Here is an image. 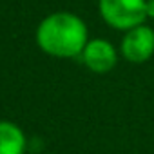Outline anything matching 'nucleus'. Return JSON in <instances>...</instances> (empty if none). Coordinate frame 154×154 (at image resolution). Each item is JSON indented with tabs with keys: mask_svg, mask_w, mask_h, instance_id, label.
<instances>
[{
	"mask_svg": "<svg viewBox=\"0 0 154 154\" xmlns=\"http://www.w3.org/2000/svg\"><path fill=\"white\" fill-rule=\"evenodd\" d=\"M24 132L9 122H0V154H24Z\"/></svg>",
	"mask_w": 154,
	"mask_h": 154,
	"instance_id": "39448f33",
	"label": "nucleus"
},
{
	"mask_svg": "<svg viewBox=\"0 0 154 154\" xmlns=\"http://www.w3.org/2000/svg\"><path fill=\"white\" fill-rule=\"evenodd\" d=\"M38 45L53 56H76L87 44L85 24L71 13H54L47 17L36 31Z\"/></svg>",
	"mask_w": 154,
	"mask_h": 154,
	"instance_id": "f257e3e1",
	"label": "nucleus"
},
{
	"mask_svg": "<svg viewBox=\"0 0 154 154\" xmlns=\"http://www.w3.org/2000/svg\"><path fill=\"white\" fill-rule=\"evenodd\" d=\"M103 20L116 29H132L147 18V0H100Z\"/></svg>",
	"mask_w": 154,
	"mask_h": 154,
	"instance_id": "f03ea898",
	"label": "nucleus"
},
{
	"mask_svg": "<svg viewBox=\"0 0 154 154\" xmlns=\"http://www.w3.org/2000/svg\"><path fill=\"white\" fill-rule=\"evenodd\" d=\"M147 17L154 18V0H147Z\"/></svg>",
	"mask_w": 154,
	"mask_h": 154,
	"instance_id": "423d86ee",
	"label": "nucleus"
},
{
	"mask_svg": "<svg viewBox=\"0 0 154 154\" xmlns=\"http://www.w3.org/2000/svg\"><path fill=\"white\" fill-rule=\"evenodd\" d=\"M122 53L129 62H147L154 53V31L141 24L132 27L122 42Z\"/></svg>",
	"mask_w": 154,
	"mask_h": 154,
	"instance_id": "7ed1b4c3",
	"label": "nucleus"
},
{
	"mask_svg": "<svg viewBox=\"0 0 154 154\" xmlns=\"http://www.w3.org/2000/svg\"><path fill=\"white\" fill-rule=\"evenodd\" d=\"M84 63L94 72H107L116 65V51L107 40H91L82 51Z\"/></svg>",
	"mask_w": 154,
	"mask_h": 154,
	"instance_id": "20e7f679",
	"label": "nucleus"
}]
</instances>
